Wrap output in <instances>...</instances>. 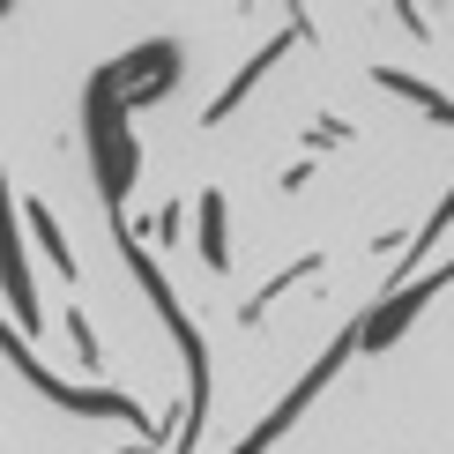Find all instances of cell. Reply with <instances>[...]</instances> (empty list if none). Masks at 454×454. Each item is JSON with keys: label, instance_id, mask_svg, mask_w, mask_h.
Wrapping results in <instances>:
<instances>
[{"label": "cell", "instance_id": "6da1fadb", "mask_svg": "<svg viewBox=\"0 0 454 454\" xmlns=\"http://www.w3.org/2000/svg\"><path fill=\"white\" fill-rule=\"evenodd\" d=\"M90 149H98L105 216H120L127 186H135V135H127V98H120V82H112V67L90 82Z\"/></svg>", "mask_w": 454, "mask_h": 454}, {"label": "cell", "instance_id": "7a4b0ae2", "mask_svg": "<svg viewBox=\"0 0 454 454\" xmlns=\"http://www.w3.org/2000/svg\"><path fill=\"white\" fill-rule=\"evenodd\" d=\"M0 357H8V365L23 372V380H30L37 395H45V403L74 410V418H120V425H142L149 440H172V425H149L142 410L127 403V395H112V387H74V380H52V372H45V365H37V357H30V343H23V335L8 328V320H0Z\"/></svg>", "mask_w": 454, "mask_h": 454}, {"label": "cell", "instance_id": "3957f363", "mask_svg": "<svg viewBox=\"0 0 454 454\" xmlns=\"http://www.w3.org/2000/svg\"><path fill=\"white\" fill-rule=\"evenodd\" d=\"M350 350H357V328H350V335H335V350H328V357H320V365H313V372H306V380H298L291 395H283V403H276V410H269V418H261L254 432H246V440H239L231 454H269V447L283 440V432H291V418H298V410H306V403H313V395H320V387H328V380H335V372H343V365H350Z\"/></svg>", "mask_w": 454, "mask_h": 454}, {"label": "cell", "instance_id": "277c9868", "mask_svg": "<svg viewBox=\"0 0 454 454\" xmlns=\"http://www.w3.org/2000/svg\"><path fill=\"white\" fill-rule=\"evenodd\" d=\"M298 37H306V15H291V23H283V30L269 37V45H261V52H254V60H246V67H239V82H231V90H223V98L209 105V127H216V120H231V112L246 105V90H254V82H261V74H269V67L283 60V52H291V45H298Z\"/></svg>", "mask_w": 454, "mask_h": 454}, {"label": "cell", "instance_id": "5b68a950", "mask_svg": "<svg viewBox=\"0 0 454 454\" xmlns=\"http://www.w3.org/2000/svg\"><path fill=\"white\" fill-rule=\"evenodd\" d=\"M23 216H30L37 246L52 254V269H60V276H74V261H67V239H60V223H52V209H45V201H23Z\"/></svg>", "mask_w": 454, "mask_h": 454}, {"label": "cell", "instance_id": "8992f818", "mask_svg": "<svg viewBox=\"0 0 454 454\" xmlns=\"http://www.w3.org/2000/svg\"><path fill=\"white\" fill-rule=\"evenodd\" d=\"M201 261L209 269H231L223 261V194H201Z\"/></svg>", "mask_w": 454, "mask_h": 454}, {"label": "cell", "instance_id": "52a82bcc", "mask_svg": "<svg viewBox=\"0 0 454 454\" xmlns=\"http://www.w3.org/2000/svg\"><path fill=\"white\" fill-rule=\"evenodd\" d=\"M372 82H380V90H395V98H410V105H440V90H432V82H418V74H403V67H372Z\"/></svg>", "mask_w": 454, "mask_h": 454}, {"label": "cell", "instance_id": "ba28073f", "mask_svg": "<svg viewBox=\"0 0 454 454\" xmlns=\"http://www.w3.org/2000/svg\"><path fill=\"white\" fill-rule=\"evenodd\" d=\"M447 223H454V186H447V201H440V216H432L425 231H418V246H410V261H425L432 246H440V231H447Z\"/></svg>", "mask_w": 454, "mask_h": 454}, {"label": "cell", "instance_id": "9c48e42d", "mask_svg": "<svg viewBox=\"0 0 454 454\" xmlns=\"http://www.w3.org/2000/svg\"><path fill=\"white\" fill-rule=\"evenodd\" d=\"M67 335H74V350H82V365H98V335H90L82 313H67Z\"/></svg>", "mask_w": 454, "mask_h": 454}, {"label": "cell", "instance_id": "30bf717a", "mask_svg": "<svg viewBox=\"0 0 454 454\" xmlns=\"http://www.w3.org/2000/svg\"><path fill=\"white\" fill-rule=\"evenodd\" d=\"M425 283H432V298H440V291H447V283H454V261H447V269H432Z\"/></svg>", "mask_w": 454, "mask_h": 454}]
</instances>
